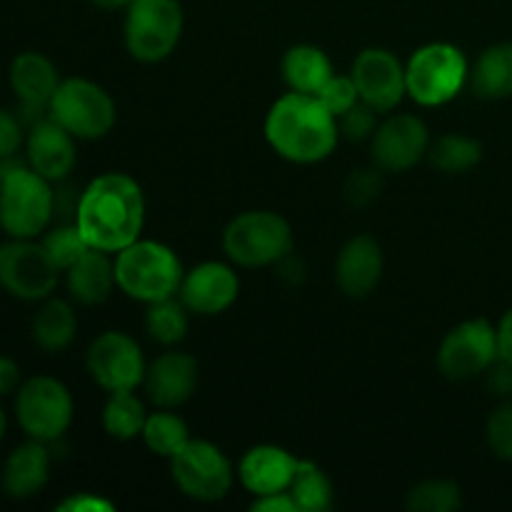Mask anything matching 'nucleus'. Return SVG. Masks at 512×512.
<instances>
[{"label":"nucleus","instance_id":"1","mask_svg":"<svg viewBox=\"0 0 512 512\" xmlns=\"http://www.w3.org/2000/svg\"><path fill=\"white\" fill-rule=\"evenodd\" d=\"M73 223L90 248L115 255L143 235V188L128 173L98 175L80 193Z\"/></svg>","mask_w":512,"mask_h":512},{"label":"nucleus","instance_id":"2","mask_svg":"<svg viewBox=\"0 0 512 512\" xmlns=\"http://www.w3.org/2000/svg\"><path fill=\"white\" fill-rule=\"evenodd\" d=\"M340 138L338 118L318 95H280L265 115V140L280 158L298 165H313L330 158Z\"/></svg>","mask_w":512,"mask_h":512},{"label":"nucleus","instance_id":"3","mask_svg":"<svg viewBox=\"0 0 512 512\" xmlns=\"http://www.w3.org/2000/svg\"><path fill=\"white\" fill-rule=\"evenodd\" d=\"M183 265L168 245L138 238L115 253V283L120 293L138 303L175 298L183 283Z\"/></svg>","mask_w":512,"mask_h":512},{"label":"nucleus","instance_id":"4","mask_svg":"<svg viewBox=\"0 0 512 512\" xmlns=\"http://www.w3.org/2000/svg\"><path fill=\"white\" fill-rule=\"evenodd\" d=\"M55 215V193L50 180L30 165L8 163L0 183V228L18 240H33L48 230Z\"/></svg>","mask_w":512,"mask_h":512},{"label":"nucleus","instance_id":"5","mask_svg":"<svg viewBox=\"0 0 512 512\" xmlns=\"http://www.w3.org/2000/svg\"><path fill=\"white\" fill-rule=\"evenodd\" d=\"M223 250L240 268H268L293 253V228L273 210L235 215L223 230Z\"/></svg>","mask_w":512,"mask_h":512},{"label":"nucleus","instance_id":"6","mask_svg":"<svg viewBox=\"0 0 512 512\" xmlns=\"http://www.w3.org/2000/svg\"><path fill=\"white\" fill-rule=\"evenodd\" d=\"M470 65L463 50L453 43H428L405 63L408 95L423 108H438L458 98L468 85Z\"/></svg>","mask_w":512,"mask_h":512},{"label":"nucleus","instance_id":"7","mask_svg":"<svg viewBox=\"0 0 512 512\" xmlns=\"http://www.w3.org/2000/svg\"><path fill=\"white\" fill-rule=\"evenodd\" d=\"M183 25V5L178 0H133L125 10V50L138 63H160L175 53Z\"/></svg>","mask_w":512,"mask_h":512},{"label":"nucleus","instance_id":"8","mask_svg":"<svg viewBox=\"0 0 512 512\" xmlns=\"http://www.w3.org/2000/svg\"><path fill=\"white\" fill-rule=\"evenodd\" d=\"M48 115L75 140H100L113 130L118 108L103 85L88 78L60 80Z\"/></svg>","mask_w":512,"mask_h":512},{"label":"nucleus","instance_id":"9","mask_svg":"<svg viewBox=\"0 0 512 512\" xmlns=\"http://www.w3.org/2000/svg\"><path fill=\"white\" fill-rule=\"evenodd\" d=\"M73 395L60 380L50 375H35L20 385L15 398V418L28 438L40 443H55L68 433L73 423Z\"/></svg>","mask_w":512,"mask_h":512},{"label":"nucleus","instance_id":"10","mask_svg":"<svg viewBox=\"0 0 512 512\" xmlns=\"http://www.w3.org/2000/svg\"><path fill=\"white\" fill-rule=\"evenodd\" d=\"M170 473L180 493L198 503H218L235 483L233 463L210 440H188L183 450L170 458Z\"/></svg>","mask_w":512,"mask_h":512},{"label":"nucleus","instance_id":"11","mask_svg":"<svg viewBox=\"0 0 512 512\" xmlns=\"http://www.w3.org/2000/svg\"><path fill=\"white\" fill-rule=\"evenodd\" d=\"M498 363V328L485 318L455 325L438 348V368L453 383L488 373Z\"/></svg>","mask_w":512,"mask_h":512},{"label":"nucleus","instance_id":"12","mask_svg":"<svg viewBox=\"0 0 512 512\" xmlns=\"http://www.w3.org/2000/svg\"><path fill=\"white\" fill-rule=\"evenodd\" d=\"M63 270L53 263L43 243L33 240H18L3 245L0 255V285L5 293H10L18 300H35L50 298V293L58 285V278Z\"/></svg>","mask_w":512,"mask_h":512},{"label":"nucleus","instance_id":"13","mask_svg":"<svg viewBox=\"0 0 512 512\" xmlns=\"http://www.w3.org/2000/svg\"><path fill=\"white\" fill-rule=\"evenodd\" d=\"M85 365H88L90 378L105 393L135 390L138 385H143L145 370H148L138 340L130 338L128 333H120V330H108V333L98 335L90 343Z\"/></svg>","mask_w":512,"mask_h":512},{"label":"nucleus","instance_id":"14","mask_svg":"<svg viewBox=\"0 0 512 512\" xmlns=\"http://www.w3.org/2000/svg\"><path fill=\"white\" fill-rule=\"evenodd\" d=\"M430 130L418 115L398 113L385 118L370 138L373 163L385 173H405L428 158Z\"/></svg>","mask_w":512,"mask_h":512},{"label":"nucleus","instance_id":"15","mask_svg":"<svg viewBox=\"0 0 512 512\" xmlns=\"http://www.w3.org/2000/svg\"><path fill=\"white\" fill-rule=\"evenodd\" d=\"M350 75L358 85L360 100L380 115L393 113L408 95L405 63L385 48H365L363 53H358Z\"/></svg>","mask_w":512,"mask_h":512},{"label":"nucleus","instance_id":"16","mask_svg":"<svg viewBox=\"0 0 512 512\" xmlns=\"http://www.w3.org/2000/svg\"><path fill=\"white\" fill-rule=\"evenodd\" d=\"M238 293V273L233 270V265L218 263V260H205V263L188 270L178 290L185 308L190 313L205 315V318L225 313L238 300Z\"/></svg>","mask_w":512,"mask_h":512},{"label":"nucleus","instance_id":"17","mask_svg":"<svg viewBox=\"0 0 512 512\" xmlns=\"http://www.w3.org/2000/svg\"><path fill=\"white\" fill-rule=\"evenodd\" d=\"M58 85V68L48 55L28 50V53H20L10 65V88L20 100L23 123L30 120V125H35L38 120L48 118L50 100H53Z\"/></svg>","mask_w":512,"mask_h":512},{"label":"nucleus","instance_id":"18","mask_svg":"<svg viewBox=\"0 0 512 512\" xmlns=\"http://www.w3.org/2000/svg\"><path fill=\"white\" fill-rule=\"evenodd\" d=\"M200 368L198 360L190 353H180V350H168V353L158 355L153 363L145 370V393L153 400L158 408L173 410L188 403L198 390Z\"/></svg>","mask_w":512,"mask_h":512},{"label":"nucleus","instance_id":"19","mask_svg":"<svg viewBox=\"0 0 512 512\" xmlns=\"http://www.w3.org/2000/svg\"><path fill=\"white\" fill-rule=\"evenodd\" d=\"M383 248L373 235H355L340 248L335 260V283L348 298L363 300L383 280Z\"/></svg>","mask_w":512,"mask_h":512},{"label":"nucleus","instance_id":"20","mask_svg":"<svg viewBox=\"0 0 512 512\" xmlns=\"http://www.w3.org/2000/svg\"><path fill=\"white\" fill-rule=\"evenodd\" d=\"M28 165L35 173L43 175L50 183H60L73 173L75 163H78V153H75V138L55 123L53 118H43L28 130Z\"/></svg>","mask_w":512,"mask_h":512},{"label":"nucleus","instance_id":"21","mask_svg":"<svg viewBox=\"0 0 512 512\" xmlns=\"http://www.w3.org/2000/svg\"><path fill=\"white\" fill-rule=\"evenodd\" d=\"M300 458L278 445H255L240 458L238 478L255 498L270 493H285L293 485Z\"/></svg>","mask_w":512,"mask_h":512},{"label":"nucleus","instance_id":"22","mask_svg":"<svg viewBox=\"0 0 512 512\" xmlns=\"http://www.w3.org/2000/svg\"><path fill=\"white\" fill-rule=\"evenodd\" d=\"M50 478V448L48 443L30 438L18 445L3 463L0 485L13 500H28L48 485Z\"/></svg>","mask_w":512,"mask_h":512},{"label":"nucleus","instance_id":"23","mask_svg":"<svg viewBox=\"0 0 512 512\" xmlns=\"http://www.w3.org/2000/svg\"><path fill=\"white\" fill-rule=\"evenodd\" d=\"M105 250L88 248L68 270H65V283H68L70 298L80 305H100L110 298L118 283H115V258Z\"/></svg>","mask_w":512,"mask_h":512},{"label":"nucleus","instance_id":"24","mask_svg":"<svg viewBox=\"0 0 512 512\" xmlns=\"http://www.w3.org/2000/svg\"><path fill=\"white\" fill-rule=\"evenodd\" d=\"M280 73H283L285 85L295 93L318 95L320 88L333 78L335 70L325 50H320L318 45L300 43L283 55Z\"/></svg>","mask_w":512,"mask_h":512},{"label":"nucleus","instance_id":"25","mask_svg":"<svg viewBox=\"0 0 512 512\" xmlns=\"http://www.w3.org/2000/svg\"><path fill=\"white\" fill-rule=\"evenodd\" d=\"M468 85L483 100L512 98V43L485 48L470 68Z\"/></svg>","mask_w":512,"mask_h":512},{"label":"nucleus","instance_id":"26","mask_svg":"<svg viewBox=\"0 0 512 512\" xmlns=\"http://www.w3.org/2000/svg\"><path fill=\"white\" fill-rule=\"evenodd\" d=\"M30 333H33L35 345L43 348L45 353L65 350L78 333V315H75L73 305L60 298H45V303L35 313Z\"/></svg>","mask_w":512,"mask_h":512},{"label":"nucleus","instance_id":"27","mask_svg":"<svg viewBox=\"0 0 512 512\" xmlns=\"http://www.w3.org/2000/svg\"><path fill=\"white\" fill-rule=\"evenodd\" d=\"M428 160L445 175H463L483 160V145L463 133H445L430 140Z\"/></svg>","mask_w":512,"mask_h":512},{"label":"nucleus","instance_id":"28","mask_svg":"<svg viewBox=\"0 0 512 512\" xmlns=\"http://www.w3.org/2000/svg\"><path fill=\"white\" fill-rule=\"evenodd\" d=\"M145 413L143 400L135 395V390H118L108 393V403L103 408V428L113 440H135L143 435Z\"/></svg>","mask_w":512,"mask_h":512},{"label":"nucleus","instance_id":"29","mask_svg":"<svg viewBox=\"0 0 512 512\" xmlns=\"http://www.w3.org/2000/svg\"><path fill=\"white\" fill-rule=\"evenodd\" d=\"M188 313L183 300L175 298L158 300V303H150L145 310V333L150 335V340L165 348H173V345L183 343L185 335H188Z\"/></svg>","mask_w":512,"mask_h":512},{"label":"nucleus","instance_id":"30","mask_svg":"<svg viewBox=\"0 0 512 512\" xmlns=\"http://www.w3.org/2000/svg\"><path fill=\"white\" fill-rule=\"evenodd\" d=\"M143 443L150 453L160 455V458H173L178 450H183L190 440V430L180 415L170 413V410L160 408V413L148 415L143 428Z\"/></svg>","mask_w":512,"mask_h":512},{"label":"nucleus","instance_id":"31","mask_svg":"<svg viewBox=\"0 0 512 512\" xmlns=\"http://www.w3.org/2000/svg\"><path fill=\"white\" fill-rule=\"evenodd\" d=\"M288 493L293 495L298 512H325L333 508V483L313 460H300Z\"/></svg>","mask_w":512,"mask_h":512},{"label":"nucleus","instance_id":"32","mask_svg":"<svg viewBox=\"0 0 512 512\" xmlns=\"http://www.w3.org/2000/svg\"><path fill=\"white\" fill-rule=\"evenodd\" d=\"M410 512H453L463 508V490L453 480H423L405 493Z\"/></svg>","mask_w":512,"mask_h":512},{"label":"nucleus","instance_id":"33","mask_svg":"<svg viewBox=\"0 0 512 512\" xmlns=\"http://www.w3.org/2000/svg\"><path fill=\"white\" fill-rule=\"evenodd\" d=\"M40 243L45 245V250H48V255L53 258V263L58 265L63 273L90 248L75 223H63L58 225V228H50Z\"/></svg>","mask_w":512,"mask_h":512},{"label":"nucleus","instance_id":"34","mask_svg":"<svg viewBox=\"0 0 512 512\" xmlns=\"http://www.w3.org/2000/svg\"><path fill=\"white\" fill-rule=\"evenodd\" d=\"M380 173H383V170H380L378 165H375V168L353 170L343 185L345 200H348L350 205H355V208L373 205L375 200L380 198V193H383V175Z\"/></svg>","mask_w":512,"mask_h":512},{"label":"nucleus","instance_id":"35","mask_svg":"<svg viewBox=\"0 0 512 512\" xmlns=\"http://www.w3.org/2000/svg\"><path fill=\"white\" fill-rule=\"evenodd\" d=\"M318 100L330 110V113L335 115V118H340V115L348 113L350 108H355V105L360 103V93H358V85H355L353 75L335 73L333 78H330L328 83L320 88Z\"/></svg>","mask_w":512,"mask_h":512},{"label":"nucleus","instance_id":"36","mask_svg":"<svg viewBox=\"0 0 512 512\" xmlns=\"http://www.w3.org/2000/svg\"><path fill=\"white\" fill-rule=\"evenodd\" d=\"M485 438L495 458L512 463V400L493 410L485 425Z\"/></svg>","mask_w":512,"mask_h":512},{"label":"nucleus","instance_id":"37","mask_svg":"<svg viewBox=\"0 0 512 512\" xmlns=\"http://www.w3.org/2000/svg\"><path fill=\"white\" fill-rule=\"evenodd\" d=\"M378 115V110H373L370 105H365L363 100H360L355 108H350L348 113L338 118L340 135H345L348 140H370L380 125Z\"/></svg>","mask_w":512,"mask_h":512},{"label":"nucleus","instance_id":"38","mask_svg":"<svg viewBox=\"0 0 512 512\" xmlns=\"http://www.w3.org/2000/svg\"><path fill=\"white\" fill-rule=\"evenodd\" d=\"M23 145V120L0 108V160H10Z\"/></svg>","mask_w":512,"mask_h":512},{"label":"nucleus","instance_id":"39","mask_svg":"<svg viewBox=\"0 0 512 512\" xmlns=\"http://www.w3.org/2000/svg\"><path fill=\"white\" fill-rule=\"evenodd\" d=\"M60 512H110L115 510V505L110 500L98 498L93 493H80V495H70L65 498L63 503L58 505Z\"/></svg>","mask_w":512,"mask_h":512},{"label":"nucleus","instance_id":"40","mask_svg":"<svg viewBox=\"0 0 512 512\" xmlns=\"http://www.w3.org/2000/svg\"><path fill=\"white\" fill-rule=\"evenodd\" d=\"M255 512H298V505H295L293 495L285 490V493H270L260 495V498L253 500Z\"/></svg>","mask_w":512,"mask_h":512},{"label":"nucleus","instance_id":"41","mask_svg":"<svg viewBox=\"0 0 512 512\" xmlns=\"http://www.w3.org/2000/svg\"><path fill=\"white\" fill-rule=\"evenodd\" d=\"M488 388L493 390L495 395H500V398H510L512 395V365L498 360V363L488 370Z\"/></svg>","mask_w":512,"mask_h":512},{"label":"nucleus","instance_id":"42","mask_svg":"<svg viewBox=\"0 0 512 512\" xmlns=\"http://www.w3.org/2000/svg\"><path fill=\"white\" fill-rule=\"evenodd\" d=\"M498 360L512 365V308L498 323Z\"/></svg>","mask_w":512,"mask_h":512},{"label":"nucleus","instance_id":"43","mask_svg":"<svg viewBox=\"0 0 512 512\" xmlns=\"http://www.w3.org/2000/svg\"><path fill=\"white\" fill-rule=\"evenodd\" d=\"M20 383V368L15 360L0 355V398L10 395Z\"/></svg>","mask_w":512,"mask_h":512},{"label":"nucleus","instance_id":"44","mask_svg":"<svg viewBox=\"0 0 512 512\" xmlns=\"http://www.w3.org/2000/svg\"><path fill=\"white\" fill-rule=\"evenodd\" d=\"M100 10H128L133 0H90Z\"/></svg>","mask_w":512,"mask_h":512},{"label":"nucleus","instance_id":"45","mask_svg":"<svg viewBox=\"0 0 512 512\" xmlns=\"http://www.w3.org/2000/svg\"><path fill=\"white\" fill-rule=\"evenodd\" d=\"M5 430H8V418H5V410L3 405H0V443H3L5 438Z\"/></svg>","mask_w":512,"mask_h":512},{"label":"nucleus","instance_id":"46","mask_svg":"<svg viewBox=\"0 0 512 512\" xmlns=\"http://www.w3.org/2000/svg\"><path fill=\"white\" fill-rule=\"evenodd\" d=\"M5 170H8V163H5V160H0V183H3V178H5Z\"/></svg>","mask_w":512,"mask_h":512},{"label":"nucleus","instance_id":"47","mask_svg":"<svg viewBox=\"0 0 512 512\" xmlns=\"http://www.w3.org/2000/svg\"><path fill=\"white\" fill-rule=\"evenodd\" d=\"M0 255H3V243H0Z\"/></svg>","mask_w":512,"mask_h":512}]
</instances>
